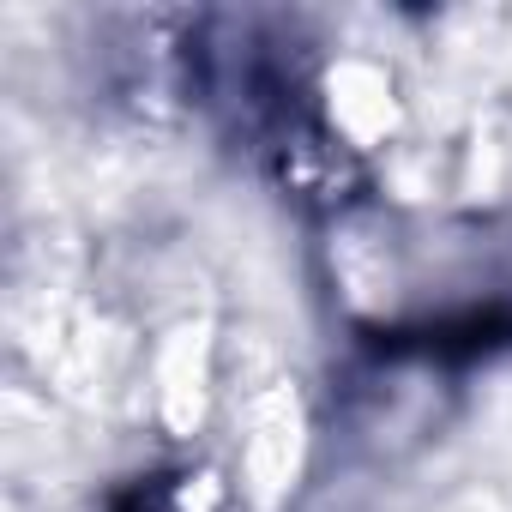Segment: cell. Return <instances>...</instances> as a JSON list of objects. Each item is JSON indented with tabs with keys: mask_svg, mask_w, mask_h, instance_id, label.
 I'll use <instances>...</instances> for the list:
<instances>
[{
	"mask_svg": "<svg viewBox=\"0 0 512 512\" xmlns=\"http://www.w3.org/2000/svg\"><path fill=\"white\" fill-rule=\"evenodd\" d=\"M247 464H253V482H260V494H278V488L290 482V464H296V422H290V404L260 410V428H253Z\"/></svg>",
	"mask_w": 512,
	"mask_h": 512,
	"instance_id": "cell-1",
	"label": "cell"
}]
</instances>
